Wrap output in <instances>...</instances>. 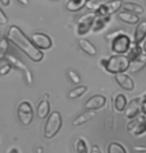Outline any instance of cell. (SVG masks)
<instances>
[{
    "label": "cell",
    "instance_id": "20",
    "mask_svg": "<svg viewBox=\"0 0 146 153\" xmlns=\"http://www.w3.org/2000/svg\"><path fill=\"white\" fill-rule=\"evenodd\" d=\"M118 18L124 23H126V24H130V25L136 24V23L139 22V16L138 15L133 14V13H130V12H127V11L120 12L118 14Z\"/></svg>",
    "mask_w": 146,
    "mask_h": 153
},
{
    "label": "cell",
    "instance_id": "4",
    "mask_svg": "<svg viewBox=\"0 0 146 153\" xmlns=\"http://www.w3.org/2000/svg\"><path fill=\"white\" fill-rule=\"evenodd\" d=\"M33 108L28 101H22L17 108V117L23 126H29L33 121Z\"/></svg>",
    "mask_w": 146,
    "mask_h": 153
},
{
    "label": "cell",
    "instance_id": "19",
    "mask_svg": "<svg viewBox=\"0 0 146 153\" xmlns=\"http://www.w3.org/2000/svg\"><path fill=\"white\" fill-rule=\"evenodd\" d=\"M110 20H111V16L109 15H105V16L96 15V18L94 20V23H93L92 30L94 32H98V31L102 30L103 28L110 22Z\"/></svg>",
    "mask_w": 146,
    "mask_h": 153
},
{
    "label": "cell",
    "instance_id": "27",
    "mask_svg": "<svg viewBox=\"0 0 146 153\" xmlns=\"http://www.w3.org/2000/svg\"><path fill=\"white\" fill-rule=\"evenodd\" d=\"M75 151L76 153H89L86 141L82 138H77L75 140Z\"/></svg>",
    "mask_w": 146,
    "mask_h": 153
},
{
    "label": "cell",
    "instance_id": "41",
    "mask_svg": "<svg viewBox=\"0 0 146 153\" xmlns=\"http://www.w3.org/2000/svg\"><path fill=\"white\" fill-rule=\"evenodd\" d=\"M143 50H144V52L146 53V41L144 42V44H143Z\"/></svg>",
    "mask_w": 146,
    "mask_h": 153
},
{
    "label": "cell",
    "instance_id": "28",
    "mask_svg": "<svg viewBox=\"0 0 146 153\" xmlns=\"http://www.w3.org/2000/svg\"><path fill=\"white\" fill-rule=\"evenodd\" d=\"M8 45H9V41L6 37H2L0 39V61H2L7 56V50Z\"/></svg>",
    "mask_w": 146,
    "mask_h": 153
},
{
    "label": "cell",
    "instance_id": "11",
    "mask_svg": "<svg viewBox=\"0 0 146 153\" xmlns=\"http://www.w3.org/2000/svg\"><path fill=\"white\" fill-rule=\"evenodd\" d=\"M141 97H137L129 101L124 110V115L127 119L132 120L139 115V113L141 112Z\"/></svg>",
    "mask_w": 146,
    "mask_h": 153
},
{
    "label": "cell",
    "instance_id": "30",
    "mask_svg": "<svg viewBox=\"0 0 146 153\" xmlns=\"http://www.w3.org/2000/svg\"><path fill=\"white\" fill-rule=\"evenodd\" d=\"M100 4L97 3V2L95 1V0H88L86 5H85V7H87L89 10H92V11H97V9L99 8Z\"/></svg>",
    "mask_w": 146,
    "mask_h": 153
},
{
    "label": "cell",
    "instance_id": "25",
    "mask_svg": "<svg viewBox=\"0 0 146 153\" xmlns=\"http://www.w3.org/2000/svg\"><path fill=\"white\" fill-rule=\"evenodd\" d=\"M88 90V87L86 85H79V86H76L75 88H73L72 90L69 91L68 93V97L70 99H76V98H79L81 97L82 95H84L86 93V91Z\"/></svg>",
    "mask_w": 146,
    "mask_h": 153
},
{
    "label": "cell",
    "instance_id": "6",
    "mask_svg": "<svg viewBox=\"0 0 146 153\" xmlns=\"http://www.w3.org/2000/svg\"><path fill=\"white\" fill-rule=\"evenodd\" d=\"M131 45V40L129 36L126 34H121L115 39L111 41V50L117 55H123V54L127 53Z\"/></svg>",
    "mask_w": 146,
    "mask_h": 153
},
{
    "label": "cell",
    "instance_id": "1",
    "mask_svg": "<svg viewBox=\"0 0 146 153\" xmlns=\"http://www.w3.org/2000/svg\"><path fill=\"white\" fill-rule=\"evenodd\" d=\"M8 41L15 45L20 51H22L28 58L32 60L33 62H40L43 59V53L41 50H39L31 39L28 38V36L22 31L18 26L12 25L9 27L7 33Z\"/></svg>",
    "mask_w": 146,
    "mask_h": 153
},
{
    "label": "cell",
    "instance_id": "5",
    "mask_svg": "<svg viewBox=\"0 0 146 153\" xmlns=\"http://www.w3.org/2000/svg\"><path fill=\"white\" fill-rule=\"evenodd\" d=\"M6 59L8 60V62H9L14 68L17 69V70H19L22 74H23L24 79H25V81H26L27 85H32L33 84L32 72H31V70L28 68V66L25 64V63H23L21 60L18 59L14 55H12V54H7Z\"/></svg>",
    "mask_w": 146,
    "mask_h": 153
},
{
    "label": "cell",
    "instance_id": "37",
    "mask_svg": "<svg viewBox=\"0 0 146 153\" xmlns=\"http://www.w3.org/2000/svg\"><path fill=\"white\" fill-rule=\"evenodd\" d=\"M17 1L22 5H28V3H29V0H17Z\"/></svg>",
    "mask_w": 146,
    "mask_h": 153
},
{
    "label": "cell",
    "instance_id": "39",
    "mask_svg": "<svg viewBox=\"0 0 146 153\" xmlns=\"http://www.w3.org/2000/svg\"><path fill=\"white\" fill-rule=\"evenodd\" d=\"M0 2H1V3L3 4V5H5V6H7V5L9 4L10 0H0Z\"/></svg>",
    "mask_w": 146,
    "mask_h": 153
},
{
    "label": "cell",
    "instance_id": "35",
    "mask_svg": "<svg viewBox=\"0 0 146 153\" xmlns=\"http://www.w3.org/2000/svg\"><path fill=\"white\" fill-rule=\"evenodd\" d=\"M133 151L139 153H146V146L144 145H135L133 146Z\"/></svg>",
    "mask_w": 146,
    "mask_h": 153
},
{
    "label": "cell",
    "instance_id": "32",
    "mask_svg": "<svg viewBox=\"0 0 146 153\" xmlns=\"http://www.w3.org/2000/svg\"><path fill=\"white\" fill-rule=\"evenodd\" d=\"M121 34H124V31L123 30H115V31H113V32L108 33L106 35V39L109 40V41H112L113 39H115L116 37H118L119 35H121Z\"/></svg>",
    "mask_w": 146,
    "mask_h": 153
},
{
    "label": "cell",
    "instance_id": "24",
    "mask_svg": "<svg viewBox=\"0 0 146 153\" xmlns=\"http://www.w3.org/2000/svg\"><path fill=\"white\" fill-rule=\"evenodd\" d=\"M142 54V48L140 47L139 44H136V43L134 42H131V45H130V48L129 50H128L127 52V57L128 59L130 60V62L132 61V60L136 59L137 57L140 56Z\"/></svg>",
    "mask_w": 146,
    "mask_h": 153
},
{
    "label": "cell",
    "instance_id": "34",
    "mask_svg": "<svg viewBox=\"0 0 146 153\" xmlns=\"http://www.w3.org/2000/svg\"><path fill=\"white\" fill-rule=\"evenodd\" d=\"M8 21V18L7 16L5 15V13L2 11L1 9H0V25H4L6 24Z\"/></svg>",
    "mask_w": 146,
    "mask_h": 153
},
{
    "label": "cell",
    "instance_id": "40",
    "mask_svg": "<svg viewBox=\"0 0 146 153\" xmlns=\"http://www.w3.org/2000/svg\"><path fill=\"white\" fill-rule=\"evenodd\" d=\"M36 153H43V148H42V147H37Z\"/></svg>",
    "mask_w": 146,
    "mask_h": 153
},
{
    "label": "cell",
    "instance_id": "17",
    "mask_svg": "<svg viewBox=\"0 0 146 153\" xmlns=\"http://www.w3.org/2000/svg\"><path fill=\"white\" fill-rule=\"evenodd\" d=\"M78 45L83 52H85L86 54H88V55L95 56L97 54L96 47L89 41V40H87L85 38H80L78 41Z\"/></svg>",
    "mask_w": 146,
    "mask_h": 153
},
{
    "label": "cell",
    "instance_id": "16",
    "mask_svg": "<svg viewBox=\"0 0 146 153\" xmlns=\"http://www.w3.org/2000/svg\"><path fill=\"white\" fill-rule=\"evenodd\" d=\"M146 67V54H141L140 56L137 57L136 59L132 60L130 62L129 70L131 73H137V72L141 71L142 69Z\"/></svg>",
    "mask_w": 146,
    "mask_h": 153
},
{
    "label": "cell",
    "instance_id": "18",
    "mask_svg": "<svg viewBox=\"0 0 146 153\" xmlns=\"http://www.w3.org/2000/svg\"><path fill=\"white\" fill-rule=\"evenodd\" d=\"M146 38V21L139 22L134 31V43L139 44Z\"/></svg>",
    "mask_w": 146,
    "mask_h": 153
},
{
    "label": "cell",
    "instance_id": "10",
    "mask_svg": "<svg viewBox=\"0 0 146 153\" xmlns=\"http://www.w3.org/2000/svg\"><path fill=\"white\" fill-rule=\"evenodd\" d=\"M31 41L39 50H47L52 47V40L48 35L41 32L33 33L31 36Z\"/></svg>",
    "mask_w": 146,
    "mask_h": 153
},
{
    "label": "cell",
    "instance_id": "21",
    "mask_svg": "<svg viewBox=\"0 0 146 153\" xmlns=\"http://www.w3.org/2000/svg\"><path fill=\"white\" fill-rule=\"evenodd\" d=\"M88 0H68L66 3V9L70 12H77L85 7Z\"/></svg>",
    "mask_w": 146,
    "mask_h": 153
},
{
    "label": "cell",
    "instance_id": "12",
    "mask_svg": "<svg viewBox=\"0 0 146 153\" xmlns=\"http://www.w3.org/2000/svg\"><path fill=\"white\" fill-rule=\"evenodd\" d=\"M107 99L104 95H100V94H96L91 96L89 99H87V101L85 102L84 108L86 110H99L104 107L106 105Z\"/></svg>",
    "mask_w": 146,
    "mask_h": 153
},
{
    "label": "cell",
    "instance_id": "38",
    "mask_svg": "<svg viewBox=\"0 0 146 153\" xmlns=\"http://www.w3.org/2000/svg\"><path fill=\"white\" fill-rule=\"evenodd\" d=\"M9 153H19V151H18V149H17L16 147H12V148L10 149Z\"/></svg>",
    "mask_w": 146,
    "mask_h": 153
},
{
    "label": "cell",
    "instance_id": "42",
    "mask_svg": "<svg viewBox=\"0 0 146 153\" xmlns=\"http://www.w3.org/2000/svg\"><path fill=\"white\" fill-rule=\"evenodd\" d=\"M2 38V37H1V32H0V39H1Z\"/></svg>",
    "mask_w": 146,
    "mask_h": 153
},
{
    "label": "cell",
    "instance_id": "3",
    "mask_svg": "<svg viewBox=\"0 0 146 153\" xmlns=\"http://www.w3.org/2000/svg\"><path fill=\"white\" fill-rule=\"evenodd\" d=\"M62 124H63V121H62V117L60 112L59 111L51 112L44 124V129H43L44 137L46 139H52L53 137H55L58 134V132L61 130Z\"/></svg>",
    "mask_w": 146,
    "mask_h": 153
},
{
    "label": "cell",
    "instance_id": "43",
    "mask_svg": "<svg viewBox=\"0 0 146 153\" xmlns=\"http://www.w3.org/2000/svg\"><path fill=\"white\" fill-rule=\"evenodd\" d=\"M143 116H144V118H145V120H146V115H143Z\"/></svg>",
    "mask_w": 146,
    "mask_h": 153
},
{
    "label": "cell",
    "instance_id": "8",
    "mask_svg": "<svg viewBox=\"0 0 146 153\" xmlns=\"http://www.w3.org/2000/svg\"><path fill=\"white\" fill-rule=\"evenodd\" d=\"M122 5H123L122 0H112V1L107 2V3L100 4V6L97 9L95 14L99 16H105V15L111 16L113 13L117 12L122 7Z\"/></svg>",
    "mask_w": 146,
    "mask_h": 153
},
{
    "label": "cell",
    "instance_id": "29",
    "mask_svg": "<svg viewBox=\"0 0 146 153\" xmlns=\"http://www.w3.org/2000/svg\"><path fill=\"white\" fill-rule=\"evenodd\" d=\"M67 76H68V78H69L70 81L72 83H74V84H79V83L81 82V78H80V76L73 70H68L67 71Z\"/></svg>",
    "mask_w": 146,
    "mask_h": 153
},
{
    "label": "cell",
    "instance_id": "36",
    "mask_svg": "<svg viewBox=\"0 0 146 153\" xmlns=\"http://www.w3.org/2000/svg\"><path fill=\"white\" fill-rule=\"evenodd\" d=\"M89 153H102V152H101V150H100L98 145H92L91 146V149H90Z\"/></svg>",
    "mask_w": 146,
    "mask_h": 153
},
{
    "label": "cell",
    "instance_id": "7",
    "mask_svg": "<svg viewBox=\"0 0 146 153\" xmlns=\"http://www.w3.org/2000/svg\"><path fill=\"white\" fill-rule=\"evenodd\" d=\"M96 18L95 13H88L83 15L81 18H79L78 23H77L76 32L79 36H84L89 31L92 29L94 20Z\"/></svg>",
    "mask_w": 146,
    "mask_h": 153
},
{
    "label": "cell",
    "instance_id": "2",
    "mask_svg": "<svg viewBox=\"0 0 146 153\" xmlns=\"http://www.w3.org/2000/svg\"><path fill=\"white\" fill-rule=\"evenodd\" d=\"M100 64L108 73L116 75L124 73L129 69L130 60L126 55H113L108 59H101Z\"/></svg>",
    "mask_w": 146,
    "mask_h": 153
},
{
    "label": "cell",
    "instance_id": "23",
    "mask_svg": "<svg viewBox=\"0 0 146 153\" xmlns=\"http://www.w3.org/2000/svg\"><path fill=\"white\" fill-rule=\"evenodd\" d=\"M122 7H123V9L125 11H127V12L136 14V15H138V16L140 14H143V12H144V9L142 8V6H140V5L136 3H132V2H125V3H123Z\"/></svg>",
    "mask_w": 146,
    "mask_h": 153
},
{
    "label": "cell",
    "instance_id": "22",
    "mask_svg": "<svg viewBox=\"0 0 146 153\" xmlns=\"http://www.w3.org/2000/svg\"><path fill=\"white\" fill-rule=\"evenodd\" d=\"M127 104V99L124 94L118 93L115 96V98H114V108H115L116 111L123 112L125 110V108H126Z\"/></svg>",
    "mask_w": 146,
    "mask_h": 153
},
{
    "label": "cell",
    "instance_id": "26",
    "mask_svg": "<svg viewBox=\"0 0 146 153\" xmlns=\"http://www.w3.org/2000/svg\"><path fill=\"white\" fill-rule=\"evenodd\" d=\"M107 153H127L125 147L118 142H111L107 147Z\"/></svg>",
    "mask_w": 146,
    "mask_h": 153
},
{
    "label": "cell",
    "instance_id": "15",
    "mask_svg": "<svg viewBox=\"0 0 146 153\" xmlns=\"http://www.w3.org/2000/svg\"><path fill=\"white\" fill-rule=\"evenodd\" d=\"M95 117V111L93 110H86L83 113L79 114L78 116H76L74 119L72 120V126L74 127H78L81 126L83 124L89 122Z\"/></svg>",
    "mask_w": 146,
    "mask_h": 153
},
{
    "label": "cell",
    "instance_id": "13",
    "mask_svg": "<svg viewBox=\"0 0 146 153\" xmlns=\"http://www.w3.org/2000/svg\"><path fill=\"white\" fill-rule=\"evenodd\" d=\"M48 98H49L48 93H44L41 101H40L39 104L37 105L36 115L38 116L39 119H45V118H47L50 114V103H49V101H48Z\"/></svg>",
    "mask_w": 146,
    "mask_h": 153
},
{
    "label": "cell",
    "instance_id": "31",
    "mask_svg": "<svg viewBox=\"0 0 146 153\" xmlns=\"http://www.w3.org/2000/svg\"><path fill=\"white\" fill-rule=\"evenodd\" d=\"M11 69H12V65H11L10 63L1 65V66H0V75H1V76H4V75L8 74L10 72Z\"/></svg>",
    "mask_w": 146,
    "mask_h": 153
},
{
    "label": "cell",
    "instance_id": "9",
    "mask_svg": "<svg viewBox=\"0 0 146 153\" xmlns=\"http://www.w3.org/2000/svg\"><path fill=\"white\" fill-rule=\"evenodd\" d=\"M127 130L132 135L139 136L146 132V120L144 116H137L127 124Z\"/></svg>",
    "mask_w": 146,
    "mask_h": 153
},
{
    "label": "cell",
    "instance_id": "14",
    "mask_svg": "<svg viewBox=\"0 0 146 153\" xmlns=\"http://www.w3.org/2000/svg\"><path fill=\"white\" fill-rule=\"evenodd\" d=\"M114 78H115V81L117 82V84L126 91H132L134 87H135L133 79L131 78L129 75H127L125 73L116 74L115 76H114Z\"/></svg>",
    "mask_w": 146,
    "mask_h": 153
},
{
    "label": "cell",
    "instance_id": "33",
    "mask_svg": "<svg viewBox=\"0 0 146 153\" xmlns=\"http://www.w3.org/2000/svg\"><path fill=\"white\" fill-rule=\"evenodd\" d=\"M141 98V113L143 115H146V93Z\"/></svg>",
    "mask_w": 146,
    "mask_h": 153
}]
</instances>
